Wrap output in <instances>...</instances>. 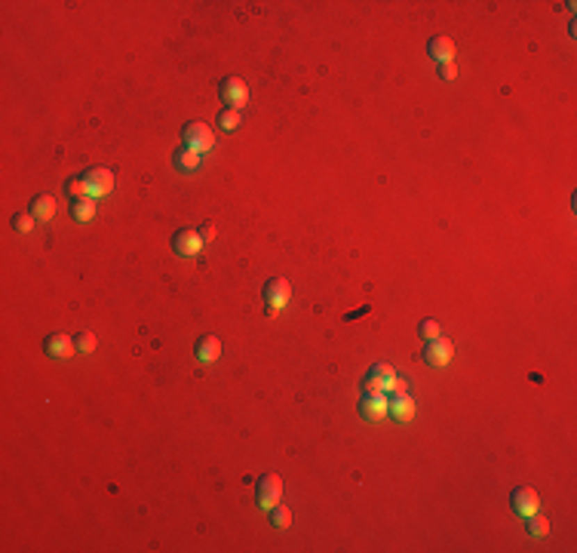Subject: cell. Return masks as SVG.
Instances as JSON below:
<instances>
[{
  "label": "cell",
  "instance_id": "obj_1",
  "mask_svg": "<svg viewBox=\"0 0 577 553\" xmlns=\"http://www.w3.org/2000/svg\"><path fill=\"white\" fill-rule=\"evenodd\" d=\"M396 369L390 363H375L368 369V375L362 378V394H393L396 390Z\"/></svg>",
  "mask_w": 577,
  "mask_h": 553
},
{
  "label": "cell",
  "instance_id": "obj_2",
  "mask_svg": "<svg viewBox=\"0 0 577 553\" xmlns=\"http://www.w3.org/2000/svg\"><path fill=\"white\" fill-rule=\"evenodd\" d=\"M80 179H83V184H86V197H92V200H99V197H105V194L114 191V173L105 169V166H95V169H90V173L80 175Z\"/></svg>",
  "mask_w": 577,
  "mask_h": 553
},
{
  "label": "cell",
  "instance_id": "obj_3",
  "mask_svg": "<svg viewBox=\"0 0 577 553\" xmlns=\"http://www.w3.org/2000/svg\"><path fill=\"white\" fill-rule=\"evenodd\" d=\"M218 95L227 108L243 111V105L249 102V86H246V80H240V77H225L218 86Z\"/></svg>",
  "mask_w": 577,
  "mask_h": 553
},
{
  "label": "cell",
  "instance_id": "obj_4",
  "mask_svg": "<svg viewBox=\"0 0 577 553\" xmlns=\"http://www.w3.org/2000/svg\"><path fill=\"white\" fill-rule=\"evenodd\" d=\"M264 301H268L270 314L283 311L288 301H292V286H288V280H283V277L268 280V283H264Z\"/></svg>",
  "mask_w": 577,
  "mask_h": 553
},
{
  "label": "cell",
  "instance_id": "obj_5",
  "mask_svg": "<svg viewBox=\"0 0 577 553\" xmlns=\"http://www.w3.org/2000/svg\"><path fill=\"white\" fill-rule=\"evenodd\" d=\"M255 495H258V507H261V511H270V507H277L279 504V495H283V479H279L277 474H264L261 479H258Z\"/></svg>",
  "mask_w": 577,
  "mask_h": 553
},
{
  "label": "cell",
  "instance_id": "obj_6",
  "mask_svg": "<svg viewBox=\"0 0 577 553\" xmlns=\"http://www.w3.org/2000/svg\"><path fill=\"white\" fill-rule=\"evenodd\" d=\"M359 415L368 422H381L390 415V396L387 394H362L359 400Z\"/></svg>",
  "mask_w": 577,
  "mask_h": 553
},
{
  "label": "cell",
  "instance_id": "obj_7",
  "mask_svg": "<svg viewBox=\"0 0 577 553\" xmlns=\"http://www.w3.org/2000/svg\"><path fill=\"white\" fill-rule=\"evenodd\" d=\"M203 246H206V243H203V237H200V231H194V227H181V231L172 237V249L181 258L200 255V253H203Z\"/></svg>",
  "mask_w": 577,
  "mask_h": 553
},
{
  "label": "cell",
  "instance_id": "obj_8",
  "mask_svg": "<svg viewBox=\"0 0 577 553\" xmlns=\"http://www.w3.org/2000/svg\"><path fill=\"white\" fill-rule=\"evenodd\" d=\"M184 147H194V151H200V154H206L209 151L212 145H216V138H212V129L206 127V123H188V127H184Z\"/></svg>",
  "mask_w": 577,
  "mask_h": 553
},
{
  "label": "cell",
  "instance_id": "obj_9",
  "mask_svg": "<svg viewBox=\"0 0 577 553\" xmlns=\"http://www.w3.org/2000/svg\"><path fill=\"white\" fill-rule=\"evenodd\" d=\"M451 357H455V344L448 342V338H433V342H427V348H424V363L427 366H448L451 363Z\"/></svg>",
  "mask_w": 577,
  "mask_h": 553
},
{
  "label": "cell",
  "instance_id": "obj_10",
  "mask_svg": "<svg viewBox=\"0 0 577 553\" xmlns=\"http://www.w3.org/2000/svg\"><path fill=\"white\" fill-rule=\"evenodd\" d=\"M510 504H513L516 513L528 520L531 513H537V507H541V498H537L535 489H528V486H519V489L510 492Z\"/></svg>",
  "mask_w": 577,
  "mask_h": 553
},
{
  "label": "cell",
  "instance_id": "obj_11",
  "mask_svg": "<svg viewBox=\"0 0 577 553\" xmlns=\"http://www.w3.org/2000/svg\"><path fill=\"white\" fill-rule=\"evenodd\" d=\"M387 396H390V415L396 422H412L415 418V400H412L409 390H393Z\"/></svg>",
  "mask_w": 577,
  "mask_h": 553
},
{
  "label": "cell",
  "instance_id": "obj_12",
  "mask_svg": "<svg viewBox=\"0 0 577 553\" xmlns=\"http://www.w3.org/2000/svg\"><path fill=\"white\" fill-rule=\"evenodd\" d=\"M43 351L49 353V357H56V360H68L77 353V342L68 335H62V332H56V335H49L47 342H43Z\"/></svg>",
  "mask_w": 577,
  "mask_h": 553
},
{
  "label": "cell",
  "instance_id": "obj_13",
  "mask_svg": "<svg viewBox=\"0 0 577 553\" xmlns=\"http://www.w3.org/2000/svg\"><path fill=\"white\" fill-rule=\"evenodd\" d=\"M194 351H197L200 363H216V360L221 357V338L218 335H203Z\"/></svg>",
  "mask_w": 577,
  "mask_h": 553
},
{
  "label": "cell",
  "instance_id": "obj_14",
  "mask_svg": "<svg viewBox=\"0 0 577 553\" xmlns=\"http://www.w3.org/2000/svg\"><path fill=\"white\" fill-rule=\"evenodd\" d=\"M427 53H430V58L439 62V65L455 62V43H451L448 37H433V40L427 43Z\"/></svg>",
  "mask_w": 577,
  "mask_h": 553
},
{
  "label": "cell",
  "instance_id": "obj_15",
  "mask_svg": "<svg viewBox=\"0 0 577 553\" xmlns=\"http://www.w3.org/2000/svg\"><path fill=\"white\" fill-rule=\"evenodd\" d=\"M31 216L37 221H49L56 216V200L49 194H37L34 200H31Z\"/></svg>",
  "mask_w": 577,
  "mask_h": 553
},
{
  "label": "cell",
  "instance_id": "obj_16",
  "mask_svg": "<svg viewBox=\"0 0 577 553\" xmlns=\"http://www.w3.org/2000/svg\"><path fill=\"white\" fill-rule=\"evenodd\" d=\"M200 160H203V154L194 151V147L175 151V169H179V173H194V169H200Z\"/></svg>",
  "mask_w": 577,
  "mask_h": 553
},
{
  "label": "cell",
  "instance_id": "obj_17",
  "mask_svg": "<svg viewBox=\"0 0 577 553\" xmlns=\"http://www.w3.org/2000/svg\"><path fill=\"white\" fill-rule=\"evenodd\" d=\"M95 212H99V206H95L92 197H77L74 200V218L77 221H92Z\"/></svg>",
  "mask_w": 577,
  "mask_h": 553
},
{
  "label": "cell",
  "instance_id": "obj_18",
  "mask_svg": "<svg viewBox=\"0 0 577 553\" xmlns=\"http://www.w3.org/2000/svg\"><path fill=\"white\" fill-rule=\"evenodd\" d=\"M218 127L225 132H236L243 127V111H234V108H225L218 114Z\"/></svg>",
  "mask_w": 577,
  "mask_h": 553
},
{
  "label": "cell",
  "instance_id": "obj_19",
  "mask_svg": "<svg viewBox=\"0 0 577 553\" xmlns=\"http://www.w3.org/2000/svg\"><path fill=\"white\" fill-rule=\"evenodd\" d=\"M528 535H535V538H544L546 532H550V520H546V516H541V513H531L528 516Z\"/></svg>",
  "mask_w": 577,
  "mask_h": 553
},
{
  "label": "cell",
  "instance_id": "obj_20",
  "mask_svg": "<svg viewBox=\"0 0 577 553\" xmlns=\"http://www.w3.org/2000/svg\"><path fill=\"white\" fill-rule=\"evenodd\" d=\"M270 522L277 529H288V526H292V511H288V507H283V504L270 507Z\"/></svg>",
  "mask_w": 577,
  "mask_h": 553
},
{
  "label": "cell",
  "instance_id": "obj_21",
  "mask_svg": "<svg viewBox=\"0 0 577 553\" xmlns=\"http://www.w3.org/2000/svg\"><path fill=\"white\" fill-rule=\"evenodd\" d=\"M74 342H77V351H80V353H92V351H95V344H99V342H95L92 332H80V335L74 338Z\"/></svg>",
  "mask_w": 577,
  "mask_h": 553
},
{
  "label": "cell",
  "instance_id": "obj_22",
  "mask_svg": "<svg viewBox=\"0 0 577 553\" xmlns=\"http://www.w3.org/2000/svg\"><path fill=\"white\" fill-rule=\"evenodd\" d=\"M418 332L427 338V342H433V338H439V335H442V329H439V323H436V320H421Z\"/></svg>",
  "mask_w": 577,
  "mask_h": 553
},
{
  "label": "cell",
  "instance_id": "obj_23",
  "mask_svg": "<svg viewBox=\"0 0 577 553\" xmlns=\"http://www.w3.org/2000/svg\"><path fill=\"white\" fill-rule=\"evenodd\" d=\"M13 227H16L19 234H28L34 227V216H28V212H16V216H13Z\"/></svg>",
  "mask_w": 577,
  "mask_h": 553
},
{
  "label": "cell",
  "instance_id": "obj_24",
  "mask_svg": "<svg viewBox=\"0 0 577 553\" xmlns=\"http://www.w3.org/2000/svg\"><path fill=\"white\" fill-rule=\"evenodd\" d=\"M68 194H74V197H86V184H83V179L68 182Z\"/></svg>",
  "mask_w": 577,
  "mask_h": 553
},
{
  "label": "cell",
  "instance_id": "obj_25",
  "mask_svg": "<svg viewBox=\"0 0 577 553\" xmlns=\"http://www.w3.org/2000/svg\"><path fill=\"white\" fill-rule=\"evenodd\" d=\"M439 74H442V80H455V74H457L455 62H446V65H439Z\"/></svg>",
  "mask_w": 577,
  "mask_h": 553
},
{
  "label": "cell",
  "instance_id": "obj_26",
  "mask_svg": "<svg viewBox=\"0 0 577 553\" xmlns=\"http://www.w3.org/2000/svg\"><path fill=\"white\" fill-rule=\"evenodd\" d=\"M200 237H203V243H209V240H212V225H209V221H206V225H203V231H200Z\"/></svg>",
  "mask_w": 577,
  "mask_h": 553
}]
</instances>
